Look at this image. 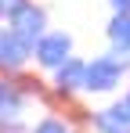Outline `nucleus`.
Segmentation results:
<instances>
[{"label":"nucleus","mask_w":130,"mask_h":133,"mask_svg":"<svg viewBox=\"0 0 130 133\" xmlns=\"http://www.w3.org/2000/svg\"><path fill=\"white\" fill-rule=\"evenodd\" d=\"M130 68V58L127 54H101V58H94L83 72V90L90 94H108V90L119 87V79H123V72Z\"/></svg>","instance_id":"obj_1"},{"label":"nucleus","mask_w":130,"mask_h":133,"mask_svg":"<svg viewBox=\"0 0 130 133\" xmlns=\"http://www.w3.org/2000/svg\"><path fill=\"white\" fill-rule=\"evenodd\" d=\"M7 18H11V29H15L29 47H36V40H40L43 29H47V11L36 7V4H22L18 11H11Z\"/></svg>","instance_id":"obj_2"},{"label":"nucleus","mask_w":130,"mask_h":133,"mask_svg":"<svg viewBox=\"0 0 130 133\" xmlns=\"http://www.w3.org/2000/svg\"><path fill=\"white\" fill-rule=\"evenodd\" d=\"M33 50H36V61L43 68H58L72 58V36L69 32H43Z\"/></svg>","instance_id":"obj_3"},{"label":"nucleus","mask_w":130,"mask_h":133,"mask_svg":"<svg viewBox=\"0 0 130 133\" xmlns=\"http://www.w3.org/2000/svg\"><path fill=\"white\" fill-rule=\"evenodd\" d=\"M33 47L22 40L15 29H0V68H22Z\"/></svg>","instance_id":"obj_4"},{"label":"nucleus","mask_w":130,"mask_h":133,"mask_svg":"<svg viewBox=\"0 0 130 133\" xmlns=\"http://www.w3.org/2000/svg\"><path fill=\"white\" fill-rule=\"evenodd\" d=\"M94 126H98V133H130V111L123 104L94 111Z\"/></svg>","instance_id":"obj_5"},{"label":"nucleus","mask_w":130,"mask_h":133,"mask_svg":"<svg viewBox=\"0 0 130 133\" xmlns=\"http://www.w3.org/2000/svg\"><path fill=\"white\" fill-rule=\"evenodd\" d=\"M54 72H58V79H54V83H58L62 94H76V90H83V72H87V65L80 61V58H69V61L58 65Z\"/></svg>","instance_id":"obj_6"},{"label":"nucleus","mask_w":130,"mask_h":133,"mask_svg":"<svg viewBox=\"0 0 130 133\" xmlns=\"http://www.w3.org/2000/svg\"><path fill=\"white\" fill-rule=\"evenodd\" d=\"M108 40L119 54H130V15H116L108 25Z\"/></svg>","instance_id":"obj_7"},{"label":"nucleus","mask_w":130,"mask_h":133,"mask_svg":"<svg viewBox=\"0 0 130 133\" xmlns=\"http://www.w3.org/2000/svg\"><path fill=\"white\" fill-rule=\"evenodd\" d=\"M33 133H69V130H65L62 119H43V122H36V130H33Z\"/></svg>","instance_id":"obj_8"},{"label":"nucleus","mask_w":130,"mask_h":133,"mask_svg":"<svg viewBox=\"0 0 130 133\" xmlns=\"http://www.w3.org/2000/svg\"><path fill=\"white\" fill-rule=\"evenodd\" d=\"M116 15H130V0H108Z\"/></svg>","instance_id":"obj_9"},{"label":"nucleus","mask_w":130,"mask_h":133,"mask_svg":"<svg viewBox=\"0 0 130 133\" xmlns=\"http://www.w3.org/2000/svg\"><path fill=\"white\" fill-rule=\"evenodd\" d=\"M0 4H4V11H7V15H11V11H18L22 4H29V0H0Z\"/></svg>","instance_id":"obj_10"},{"label":"nucleus","mask_w":130,"mask_h":133,"mask_svg":"<svg viewBox=\"0 0 130 133\" xmlns=\"http://www.w3.org/2000/svg\"><path fill=\"white\" fill-rule=\"evenodd\" d=\"M119 104H123V108L130 111V90H127V97H123V101H119Z\"/></svg>","instance_id":"obj_11"},{"label":"nucleus","mask_w":130,"mask_h":133,"mask_svg":"<svg viewBox=\"0 0 130 133\" xmlns=\"http://www.w3.org/2000/svg\"><path fill=\"white\" fill-rule=\"evenodd\" d=\"M0 15H4V4H0Z\"/></svg>","instance_id":"obj_12"}]
</instances>
